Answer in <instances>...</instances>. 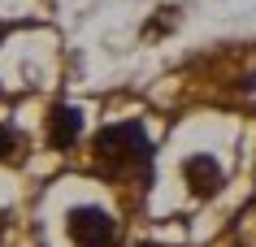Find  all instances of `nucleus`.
<instances>
[{
  "instance_id": "39448f33",
  "label": "nucleus",
  "mask_w": 256,
  "mask_h": 247,
  "mask_svg": "<svg viewBox=\"0 0 256 247\" xmlns=\"http://www.w3.org/2000/svg\"><path fill=\"white\" fill-rule=\"evenodd\" d=\"M14 148H18V135L9 130V126H0V161H9V156H14Z\"/></svg>"
},
{
  "instance_id": "20e7f679",
  "label": "nucleus",
  "mask_w": 256,
  "mask_h": 247,
  "mask_svg": "<svg viewBox=\"0 0 256 247\" xmlns=\"http://www.w3.org/2000/svg\"><path fill=\"white\" fill-rule=\"evenodd\" d=\"M182 174H187V187L196 195H213L217 187H222V169H217L213 156H191V161L182 165Z\"/></svg>"
},
{
  "instance_id": "423d86ee",
  "label": "nucleus",
  "mask_w": 256,
  "mask_h": 247,
  "mask_svg": "<svg viewBox=\"0 0 256 247\" xmlns=\"http://www.w3.org/2000/svg\"><path fill=\"white\" fill-rule=\"evenodd\" d=\"M144 247H161V243H144Z\"/></svg>"
},
{
  "instance_id": "7ed1b4c3",
  "label": "nucleus",
  "mask_w": 256,
  "mask_h": 247,
  "mask_svg": "<svg viewBox=\"0 0 256 247\" xmlns=\"http://www.w3.org/2000/svg\"><path fill=\"white\" fill-rule=\"evenodd\" d=\"M82 135V117L78 109H70V104H56L52 113H48V143L52 148H74V139Z\"/></svg>"
},
{
  "instance_id": "f03ea898",
  "label": "nucleus",
  "mask_w": 256,
  "mask_h": 247,
  "mask_svg": "<svg viewBox=\"0 0 256 247\" xmlns=\"http://www.w3.org/2000/svg\"><path fill=\"white\" fill-rule=\"evenodd\" d=\"M70 239L78 247H113V239H118V221L108 217L104 208H74L66 221Z\"/></svg>"
},
{
  "instance_id": "f257e3e1",
  "label": "nucleus",
  "mask_w": 256,
  "mask_h": 247,
  "mask_svg": "<svg viewBox=\"0 0 256 247\" xmlns=\"http://www.w3.org/2000/svg\"><path fill=\"white\" fill-rule=\"evenodd\" d=\"M96 161L108 169H144L152 161V143L144 135L139 122H122V126H104L96 135Z\"/></svg>"
}]
</instances>
